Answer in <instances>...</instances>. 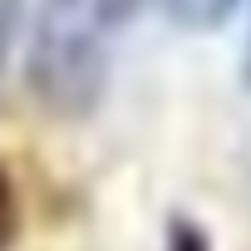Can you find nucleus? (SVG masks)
<instances>
[{
	"mask_svg": "<svg viewBox=\"0 0 251 251\" xmlns=\"http://www.w3.org/2000/svg\"><path fill=\"white\" fill-rule=\"evenodd\" d=\"M138 5L143 0H40L25 40L30 89L54 113L94 108Z\"/></svg>",
	"mask_w": 251,
	"mask_h": 251,
	"instance_id": "nucleus-1",
	"label": "nucleus"
},
{
	"mask_svg": "<svg viewBox=\"0 0 251 251\" xmlns=\"http://www.w3.org/2000/svg\"><path fill=\"white\" fill-rule=\"evenodd\" d=\"M15 236V192H10V177L0 173V251L10 246Z\"/></svg>",
	"mask_w": 251,
	"mask_h": 251,
	"instance_id": "nucleus-3",
	"label": "nucleus"
},
{
	"mask_svg": "<svg viewBox=\"0 0 251 251\" xmlns=\"http://www.w3.org/2000/svg\"><path fill=\"white\" fill-rule=\"evenodd\" d=\"M251 5V0H246ZM246 84H251V15H246Z\"/></svg>",
	"mask_w": 251,
	"mask_h": 251,
	"instance_id": "nucleus-5",
	"label": "nucleus"
},
{
	"mask_svg": "<svg viewBox=\"0 0 251 251\" xmlns=\"http://www.w3.org/2000/svg\"><path fill=\"white\" fill-rule=\"evenodd\" d=\"M236 5H241V0H163L168 20L182 25V30H217Z\"/></svg>",
	"mask_w": 251,
	"mask_h": 251,
	"instance_id": "nucleus-2",
	"label": "nucleus"
},
{
	"mask_svg": "<svg viewBox=\"0 0 251 251\" xmlns=\"http://www.w3.org/2000/svg\"><path fill=\"white\" fill-rule=\"evenodd\" d=\"M15 20H20V5L15 0H0V64H5V50L15 40Z\"/></svg>",
	"mask_w": 251,
	"mask_h": 251,
	"instance_id": "nucleus-4",
	"label": "nucleus"
}]
</instances>
